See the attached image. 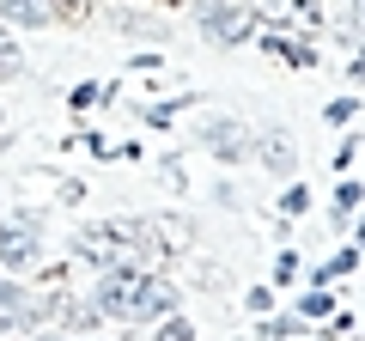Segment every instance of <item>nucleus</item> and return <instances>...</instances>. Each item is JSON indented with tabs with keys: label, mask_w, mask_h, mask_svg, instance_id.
I'll list each match as a JSON object with an SVG mask.
<instances>
[{
	"label": "nucleus",
	"mask_w": 365,
	"mask_h": 341,
	"mask_svg": "<svg viewBox=\"0 0 365 341\" xmlns=\"http://www.w3.org/2000/svg\"><path fill=\"white\" fill-rule=\"evenodd\" d=\"M91 305L104 311V323H158L165 311L182 305V287L170 275L140 268V263H122V268H104V275H98Z\"/></svg>",
	"instance_id": "nucleus-1"
},
{
	"label": "nucleus",
	"mask_w": 365,
	"mask_h": 341,
	"mask_svg": "<svg viewBox=\"0 0 365 341\" xmlns=\"http://www.w3.org/2000/svg\"><path fill=\"white\" fill-rule=\"evenodd\" d=\"M146 225L140 220H91L86 232H73V263H86V268H122V263H134L140 256V244H146Z\"/></svg>",
	"instance_id": "nucleus-2"
},
{
	"label": "nucleus",
	"mask_w": 365,
	"mask_h": 341,
	"mask_svg": "<svg viewBox=\"0 0 365 341\" xmlns=\"http://www.w3.org/2000/svg\"><path fill=\"white\" fill-rule=\"evenodd\" d=\"M43 232H49V220H43L37 208H19L0 220V268H13V275H25V268L43 263Z\"/></svg>",
	"instance_id": "nucleus-3"
},
{
	"label": "nucleus",
	"mask_w": 365,
	"mask_h": 341,
	"mask_svg": "<svg viewBox=\"0 0 365 341\" xmlns=\"http://www.w3.org/2000/svg\"><path fill=\"white\" fill-rule=\"evenodd\" d=\"M195 25L213 49H237V43L256 37V6L250 0H201L195 6Z\"/></svg>",
	"instance_id": "nucleus-4"
},
{
	"label": "nucleus",
	"mask_w": 365,
	"mask_h": 341,
	"mask_svg": "<svg viewBox=\"0 0 365 341\" xmlns=\"http://www.w3.org/2000/svg\"><path fill=\"white\" fill-rule=\"evenodd\" d=\"M195 141L207 146V153L220 158V165H244V158H256V134H250L237 116H207Z\"/></svg>",
	"instance_id": "nucleus-5"
},
{
	"label": "nucleus",
	"mask_w": 365,
	"mask_h": 341,
	"mask_svg": "<svg viewBox=\"0 0 365 341\" xmlns=\"http://www.w3.org/2000/svg\"><path fill=\"white\" fill-rule=\"evenodd\" d=\"M73 13L67 0H0V19L13 31H43V25H61Z\"/></svg>",
	"instance_id": "nucleus-6"
},
{
	"label": "nucleus",
	"mask_w": 365,
	"mask_h": 341,
	"mask_svg": "<svg viewBox=\"0 0 365 341\" xmlns=\"http://www.w3.org/2000/svg\"><path fill=\"white\" fill-rule=\"evenodd\" d=\"M37 317H43V305L31 299L25 287H13V280H0V335H19V329H37Z\"/></svg>",
	"instance_id": "nucleus-7"
},
{
	"label": "nucleus",
	"mask_w": 365,
	"mask_h": 341,
	"mask_svg": "<svg viewBox=\"0 0 365 341\" xmlns=\"http://www.w3.org/2000/svg\"><path fill=\"white\" fill-rule=\"evenodd\" d=\"M43 311H49L55 323L67 329V335H98V323H104V311H98L91 299H73V292H55Z\"/></svg>",
	"instance_id": "nucleus-8"
},
{
	"label": "nucleus",
	"mask_w": 365,
	"mask_h": 341,
	"mask_svg": "<svg viewBox=\"0 0 365 341\" xmlns=\"http://www.w3.org/2000/svg\"><path fill=\"white\" fill-rule=\"evenodd\" d=\"M256 158L274 170V177H292V165H299V153H292V134H287V128L256 134Z\"/></svg>",
	"instance_id": "nucleus-9"
},
{
	"label": "nucleus",
	"mask_w": 365,
	"mask_h": 341,
	"mask_svg": "<svg viewBox=\"0 0 365 341\" xmlns=\"http://www.w3.org/2000/svg\"><path fill=\"white\" fill-rule=\"evenodd\" d=\"M256 49L262 55H280L287 67H317V49H311V43H299V37H287V31H262Z\"/></svg>",
	"instance_id": "nucleus-10"
},
{
	"label": "nucleus",
	"mask_w": 365,
	"mask_h": 341,
	"mask_svg": "<svg viewBox=\"0 0 365 341\" xmlns=\"http://www.w3.org/2000/svg\"><path fill=\"white\" fill-rule=\"evenodd\" d=\"M299 317L304 323H329V317H335V292H329L323 280H311V292L299 299Z\"/></svg>",
	"instance_id": "nucleus-11"
},
{
	"label": "nucleus",
	"mask_w": 365,
	"mask_h": 341,
	"mask_svg": "<svg viewBox=\"0 0 365 341\" xmlns=\"http://www.w3.org/2000/svg\"><path fill=\"white\" fill-rule=\"evenodd\" d=\"M304 329H311V323H304L299 311H292V317H268V311H262V323H256V341H292V335H304Z\"/></svg>",
	"instance_id": "nucleus-12"
},
{
	"label": "nucleus",
	"mask_w": 365,
	"mask_h": 341,
	"mask_svg": "<svg viewBox=\"0 0 365 341\" xmlns=\"http://www.w3.org/2000/svg\"><path fill=\"white\" fill-rule=\"evenodd\" d=\"M359 201H365V183H359V177H341V183H335V225H353Z\"/></svg>",
	"instance_id": "nucleus-13"
},
{
	"label": "nucleus",
	"mask_w": 365,
	"mask_h": 341,
	"mask_svg": "<svg viewBox=\"0 0 365 341\" xmlns=\"http://www.w3.org/2000/svg\"><path fill=\"white\" fill-rule=\"evenodd\" d=\"M25 73V43H13V25L0 19V79H19Z\"/></svg>",
	"instance_id": "nucleus-14"
},
{
	"label": "nucleus",
	"mask_w": 365,
	"mask_h": 341,
	"mask_svg": "<svg viewBox=\"0 0 365 341\" xmlns=\"http://www.w3.org/2000/svg\"><path fill=\"white\" fill-rule=\"evenodd\" d=\"M353 268H359V244H347V250H335V256H329V263L317 268L311 280H323V287H329V280H341V275H353Z\"/></svg>",
	"instance_id": "nucleus-15"
},
{
	"label": "nucleus",
	"mask_w": 365,
	"mask_h": 341,
	"mask_svg": "<svg viewBox=\"0 0 365 341\" xmlns=\"http://www.w3.org/2000/svg\"><path fill=\"white\" fill-rule=\"evenodd\" d=\"M110 98H116L110 86H98V79H79L73 92H67V110H91V104H110Z\"/></svg>",
	"instance_id": "nucleus-16"
},
{
	"label": "nucleus",
	"mask_w": 365,
	"mask_h": 341,
	"mask_svg": "<svg viewBox=\"0 0 365 341\" xmlns=\"http://www.w3.org/2000/svg\"><path fill=\"white\" fill-rule=\"evenodd\" d=\"M158 335L153 341H195V323H189V317H182V311H165V317H158Z\"/></svg>",
	"instance_id": "nucleus-17"
},
{
	"label": "nucleus",
	"mask_w": 365,
	"mask_h": 341,
	"mask_svg": "<svg viewBox=\"0 0 365 341\" xmlns=\"http://www.w3.org/2000/svg\"><path fill=\"white\" fill-rule=\"evenodd\" d=\"M280 213H287V220L311 213V189H304V183H287V189H280Z\"/></svg>",
	"instance_id": "nucleus-18"
},
{
	"label": "nucleus",
	"mask_w": 365,
	"mask_h": 341,
	"mask_svg": "<svg viewBox=\"0 0 365 341\" xmlns=\"http://www.w3.org/2000/svg\"><path fill=\"white\" fill-rule=\"evenodd\" d=\"M323 116H329V122H353V116H359V92H353V98H335Z\"/></svg>",
	"instance_id": "nucleus-19"
},
{
	"label": "nucleus",
	"mask_w": 365,
	"mask_h": 341,
	"mask_svg": "<svg viewBox=\"0 0 365 341\" xmlns=\"http://www.w3.org/2000/svg\"><path fill=\"white\" fill-rule=\"evenodd\" d=\"M287 280H299V256L280 250V263H274V287H287Z\"/></svg>",
	"instance_id": "nucleus-20"
},
{
	"label": "nucleus",
	"mask_w": 365,
	"mask_h": 341,
	"mask_svg": "<svg viewBox=\"0 0 365 341\" xmlns=\"http://www.w3.org/2000/svg\"><path fill=\"white\" fill-rule=\"evenodd\" d=\"M244 305H250V311L262 317V311H268V305H274V287H250V292H244Z\"/></svg>",
	"instance_id": "nucleus-21"
},
{
	"label": "nucleus",
	"mask_w": 365,
	"mask_h": 341,
	"mask_svg": "<svg viewBox=\"0 0 365 341\" xmlns=\"http://www.w3.org/2000/svg\"><path fill=\"white\" fill-rule=\"evenodd\" d=\"M353 158H359V134H347V141H341V146H335V165H341V170H347V165H353Z\"/></svg>",
	"instance_id": "nucleus-22"
},
{
	"label": "nucleus",
	"mask_w": 365,
	"mask_h": 341,
	"mask_svg": "<svg viewBox=\"0 0 365 341\" xmlns=\"http://www.w3.org/2000/svg\"><path fill=\"white\" fill-rule=\"evenodd\" d=\"M79 141H86L98 158H116V141H104V134H79Z\"/></svg>",
	"instance_id": "nucleus-23"
},
{
	"label": "nucleus",
	"mask_w": 365,
	"mask_h": 341,
	"mask_svg": "<svg viewBox=\"0 0 365 341\" xmlns=\"http://www.w3.org/2000/svg\"><path fill=\"white\" fill-rule=\"evenodd\" d=\"M347 79H353V86H365V49H359V55L347 61Z\"/></svg>",
	"instance_id": "nucleus-24"
},
{
	"label": "nucleus",
	"mask_w": 365,
	"mask_h": 341,
	"mask_svg": "<svg viewBox=\"0 0 365 341\" xmlns=\"http://www.w3.org/2000/svg\"><path fill=\"white\" fill-rule=\"evenodd\" d=\"M347 13H353V31L365 37V0H347Z\"/></svg>",
	"instance_id": "nucleus-25"
},
{
	"label": "nucleus",
	"mask_w": 365,
	"mask_h": 341,
	"mask_svg": "<svg viewBox=\"0 0 365 341\" xmlns=\"http://www.w3.org/2000/svg\"><path fill=\"white\" fill-rule=\"evenodd\" d=\"M31 341H73V335H67V329H37Z\"/></svg>",
	"instance_id": "nucleus-26"
},
{
	"label": "nucleus",
	"mask_w": 365,
	"mask_h": 341,
	"mask_svg": "<svg viewBox=\"0 0 365 341\" xmlns=\"http://www.w3.org/2000/svg\"><path fill=\"white\" fill-rule=\"evenodd\" d=\"M73 341H110V335H73Z\"/></svg>",
	"instance_id": "nucleus-27"
},
{
	"label": "nucleus",
	"mask_w": 365,
	"mask_h": 341,
	"mask_svg": "<svg viewBox=\"0 0 365 341\" xmlns=\"http://www.w3.org/2000/svg\"><path fill=\"white\" fill-rule=\"evenodd\" d=\"M0 141H6V116H0Z\"/></svg>",
	"instance_id": "nucleus-28"
}]
</instances>
